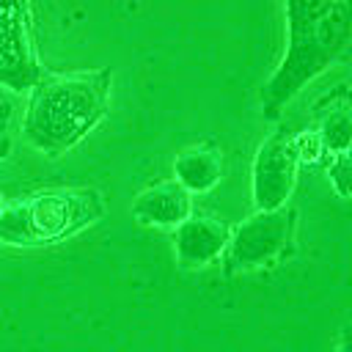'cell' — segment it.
I'll use <instances>...</instances> for the list:
<instances>
[{
	"label": "cell",
	"mask_w": 352,
	"mask_h": 352,
	"mask_svg": "<svg viewBox=\"0 0 352 352\" xmlns=\"http://www.w3.org/2000/svg\"><path fill=\"white\" fill-rule=\"evenodd\" d=\"M190 214H192V198L176 179L173 182H157V184L146 187L132 204V217L140 226L176 228Z\"/></svg>",
	"instance_id": "cell-8"
},
{
	"label": "cell",
	"mask_w": 352,
	"mask_h": 352,
	"mask_svg": "<svg viewBox=\"0 0 352 352\" xmlns=\"http://www.w3.org/2000/svg\"><path fill=\"white\" fill-rule=\"evenodd\" d=\"M41 72L30 0H0V85L30 91Z\"/></svg>",
	"instance_id": "cell-5"
},
{
	"label": "cell",
	"mask_w": 352,
	"mask_h": 352,
	"mask_svg": "<svg viewBox=\"0 0 352 352\" xmlns=\"http://www.w3.org/2000/svg\"><path fill=\"white\" fill-rule=\"evenodd\" d=\"M113 72H41L30 88L22 132L44 154H63L77 146L107 113Z\"/></svg>",
	"instance_id": "cell-1"
},
{
	"label": "cell",
	"mask_w": 352,
	"mask_h": 352,
	"mask_svg": "<svg viewBox=\"0 0 352 352\" xmlns=\"http://www.w3.org/2000/svg\"><path fill=\"white\" fill-rule=\"evenodd\" d=\"M327 173H330V182H333L336 192L344 195V198H352V154L349 151L333 154V162H330Z\"/></svg>",
	"instance_id": "cell-11"
},
{
	"label": "cell",
	"mask_w": 352,
	"mask_h": 352,
	"mask_svg": "<svg viewBox=\"0 0 352 352\" xmlns=\"http://www.w3.org/2000/svg\"><path fill=\"white\" fill-rule=\"evenodd\" d=\"M173 176L190 195L209 192L223 179V151L214 143L187 146L173 160Z\"/></svg>",
	"instance_id": "cell-9"
},
{
	"label": "cell",
	"mask_w": 352,
	"mask_h": 352,
	"mask_svg": "<svg viewBox=\"0 0 352 352\" xmlns=\"http://www.w3.org/2000/svg\"><path fill=\"white\" fill-rule=\"evenodd\" d=\"M349 47H352V0H336V6L324 14L319 28L314 30V38L305 47V52L294 63L278 66L272 77L264 82L261 88L264 118L275 121L283 113V107L333 60H338Z\"/></svg>",
	"instance_id": "cell-3"
},
{
	"label": "cell",
	"mask_w": 352,
	"mask_h": 352,
	"mask_svg": "<svg viewBox=\"0 0 352 352\" xmlns=\"http://www.w3.org/2000/svg\"><path fill=\"white\" fill-rule=\"evenodd\" d=\"M338 352H352V327H344L341 341H338Z\"/></svg>",
	"instance_id": "cell-14"
},
{
	"label": "cell",
	"mask_w": 352,
	"mask_h": 352,
	"mask_svg": "<svg viewBox=\"0 0 352 352\" xmlns=\"http://www.w3.org/2000/svg\"><path fill=\"white\" fill-rule=\"evenodd\" d=\"M3 209H6V206H3V195H0V214H3Z\"/></svg>",
	"instance_id": "cell-15"
},
{
	"label": "cell",
	"mask_w": 352,
	"mask_h": 352,
	"mask_svg": "<svg viewBox=\"0 0 352 352\" xmlns=\"http://www.w3.org/2000/svg\"><path fill=\"white\" fill-rule=\"evenodd\" d=\"M104 214V198L94 187H44L14 204L0 214V242L8 245H55Z\"/></svg>",
	"instance_id": "cell-2"
},
{
	"label": "cell",
	"mask_w": 352,
	"mask_h": 352,
	"mask_svg": "<svg viewBox=\"0 0 352 352\" xmlns=\"http://www.w3.org/2000/svg\"><path fill=\"white\" fill-rule=\"evenodd\" d=\"M319 138L324 143L327 154H344L352 151V110L349 107H338L330 110L322 124H319Z\"/></svg>",
	"instance_id": "cell-10"
},
{
	"label": "cell",
	"mask_w": 352,
	"mask_h": 352,
	"mask_svg": "<svg viewBox=\"0 0 352 352\" xmlns=\"http://www.w3.org/2000/svg\"><path fill=\"white\" fill-rule=\"evenodd\" d=\"M228 242H231V228L223 220L209 214H190L176 226L173 253L182 267L195 270L217 261L228 250Z\"/></svg>",
	"instance_id": "cell-7"
},
{
	"label": "cell",
	"mask_w": 352,
	"mask_h": 352,
	"mask_svg": "<svg viewBox=\"0 0 352 352\" xmlns=\"http://www.w3.org/2000/svg\"><path fill=\"white\" fill-rule=\"evenodd\" d=\"M297 168H300V160L294 154L292 138L283 132L267 138L258 146V151L253 157V170H250L256 209L286 206V201L297 184Z\"/></svg>",
	"instance_id": "cell-6"
},
{
	"label": "cell",
	"mask_w": 352,
	"mask_h": 352,
	"mask_svg": "<svg viewBox=\"0 0 352 352\" xmlns=\"http://www.w3.org/2000/svg\"><path fill=\"white\" fill-rule=\"evenodd\" d=\"M11 102H0V157H6V151L11 148L8 140V126H11Z\"/></svg>",
	"instance_id": "cell-13"
},
{
	"label": "cell",
	"mask_w": 352,
	"mask_h": 352,
	"mask_svg": "<svg viewBox=\"0 0 352 352\" xmlns=\"http://www.w3.org/2000/svg\"><path fill=\"white\" fill-rule=\"evenodd\" d=\"M292 146H294V154H297V160L300 162H305V165H314V162H319L322 160V154H327L324 151V143H322V138H319V132H297L294 138H292Z\"/></svg>",
	"instance_id": "cell-12"
},
{
	"label": "cell",
	"mask_w": 352,
	"mask_h": 352,
	"mask_svg": "<svg viewBox=\"0 0 352 352\" xmlns=\"http://www.w3.org/2000/svg\"><path fill=\"white\" fill-rule=\"evenodd\" d=\"M349 154H352V151H349Z\"/></svg>",
	"instance_id": "cell-16"
},
{
	"label": "cell",
	"mask_w": 352,
	"mask_h": 352,
	"mask_svg": "<svg viewBox=\"0 0 352 352\" xmlns=\"http://www.w3.org/2000/svg\"><path fill=\"white\" fill-rule=\"evenodd\" d=\"M297 212L289 206L280 209H256L245 223H239L228 242V272H248L278 261L294 242Z\"/></svg>",
	"instance_id": "cell-4"
}]
</instances>
